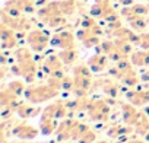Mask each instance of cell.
Masks as SVG:
<instances>
[{
	"label": "cell",
	"mask_w": 149,
	"mask_h": 143,
	"mask_svg": "<svg viewBox=\"0 0 149 143\" xmlns=\"http://www.w3.org/2000/svg\"><path fill=\"white\" fill-rule=\"evenodd\" d=\"M58 92V89L53 88L51 85L48 86H37V88H29L25 91V95L29 101L32 102H41L44 99H50L53 96H56Z\"/></svg>",
	"instance_id": "obj_1"
},
{
	"label": "cell",
	"mask_w": 149,
	"mask_h": 143,
	"mask_svg": "<svg viewBox=\"0 0 149 143\" xmlns=\"http://www.w3.org/2000/svg\"><path fill=\"white\" fill-rule=\"evenodd\" d=\"M104 92H105L110 98H116V96H117V94H118L117 86H114V85H113V83H110V82H107V83L104 85Z\"/></svg>",
	"instance_id": "obj_9"
},
{
	"label": "cell",
	"mask_w": 149,
	"mask_h": 143,
	"mask_svg": "<svg viewBox=\"0 0 149 143\" xmlns=\"http://www.w3.org/2000/svg\"><path fill=\"white\" fill-rule=\"evenodd\" d=\"M37 128L32 127V126H28V124H19L15 130H13V134H16L18 137L21 139H32L37 136Z\"/></svg>",
	"instance_id": "obj_2"
},
{
	"label": "cell",
	"mask_w": 149,
	"mask_h": 143,
	"mask_svg": "<svg viewBox=\"0 0 149 143\" xmlns=\"http://www.w3.org/2000/svg\"><path fill=\"white\" fill-rule=\"evenodd\" d=\"M58 57H60V60H61L63 63H66V64H72L74 60H76L78 54H76V51H74L73 48H66L63 53L58 54Z\"/></svg>",
	"instance_id": "obj_4"
},
{
	"label": "cell",
	"mask_w": 149,
	"mask_h": 143,
	"mask_svg": "<svg viewBox=\"0 0 149 143\" xmlns=\"http://www.w3.org/2000/svg\"><path fill=\"white\" fill-rule=\"evenodd\" d=\"M146 140H148V142H149V131H148V133H146Z\"/></svg>",
	"instance_id": "obj_15"
},
{
	"label": "cell",
	"mask_w": 149,
	"mask_h": 143,
	"mask_svg": "<svg viewBox=\"0 0 149 143\" xmlns=\"http://www.w3.org/2000/svg\"><path fill=\"white\" fill-rule=\"evenodd\" d=\"M94 140H95L94 133H92V131H86V133L82 136V139H81V142H79V143H92Z\"/></svg>",
	"instance_id": "obj_13"
},
{
	"label": "cell",
	"mask_w": 149,
	"mask_h": 143,
	"mask_svg": "<svg viewBox=\"0 0 149 143\" xmlns=\"http://www.w3.org/2000/svg\"><path fill=\"white\" fill-rule=\"evenodd\" d=\"M74 76H82V78H91L89 69L86 66H78L74 67Z\"/></svg>",
	"instance_id": "obj_10"
},
{
	"label": "cell",
	"mask_w": 149,
	"mask_h": 143,
	"mask_svg": "<svg viewBox=\"0 0 149 143\" xmlns=\"http://www.w3.org/2000/svg\"><path fill=\"white\" fill-rule=\"evenodd\" d=\"M142 81H149V70L146 72V73L142 76Z\"/></svg>",
	"instance_id": "obj_14"
},
{
	"label": "cell",
	"mask_w": 149,
	"mask_h": 143,
	"mask_svg": "<svg viewBox=\"0 0 149 143\" xmlns=\"http://www.w3.org/2000/svg\"><path fill=\"white\" fill-rule=\"evenodd\" d=\"M98 143H107V142H98Z\"/></svg>",
	"instance_id": "obj_16"
},
{
	"label": "cell",
	"mask_w": 149,
	"mask_h": 143,
	"mask_svg": "<svg viewBox=\"0 0 149 143\" xmlns=\"http://www.w3.org/2000/svg\"><path fill=\"white\" fill-rule=\"evenodd\" d=\"M117 67H118V70L121 72L123 75L132 70V67H130V63H129V60H127V58H123V60L117 61Z\"/></svg>",
	"instance_id": "obj_12"
},
{
	"label": "cell",
	"mask_w": 149,
	"mask_h": 143,
	"mask_svg": "<svg viewBox=\"0 0 149 143\" xmlns=\"http://www.w3.org/2000/svg\"><path fill=\"white\" fill-rule=\"evenodd\" d=\"M9 88H10L12 94H15L16 96H19L21 94H24V85H22L19 81H15V82H12V83L9 85Z\"/></svg>",
	"instance_id": "obj_8"
},
{
	"label": "cell",
	"mask_w": 149,
	"mask_h": 143,
	"mask_svg": "<svg viewBox=\"0 0 149 143\" xmlns=\"http://www.w3.org/2000/svg\"><path fill=\"white\" fill-rule=\"evenodd\" d=\"M61 89L63 91H72L74 89V79H70L69 76H64L61 81Z\"/></svg>",
	"instance_id": "obj_11"
},
{
	"label": "cell",
	"mask_w": 149,
	"mask_h": 143,
	"mask_svg": "<svg viewBox=\"0 0 149 143\" xmlns=\"http://www.w3.org/2000/svg\"><path fill=\"white\" fill-rule=\"evenodd\" d=\"M121 107H123V117H124V121L129 123V126L136 124V121H137L140 112H137L132 105H127V104H123Z\"/></svg>",
	"instance_id": "obj_3"
},
{
	"label": "cell",
	"mask_w": 149,
	"mask_h": 143,
	"mask_svg": "<svg viewBox=\"0 0 149 143\" xmlns=\"http://www.w3.org/2000/svg\"><path fill=\"white\" fill-rule=\"evenodd\" d=\"M54 128H56V124H54L53 118H50V117H42V121H41V133H42V134H51Z\"/></svg>",
	"instance_id": "obj_5"
},
{
	"label": "cell",
	"mask_w": 149,
	"mask_h": 143,
	"mask_svg": "<svg viewBox=\"0 0 149 143\" xmlns=\"http://www.w3.org/2000/svg\"><path fill=\"white\" fill-rule=\"evenodd\" d=\"M121 79H123V83H124V85H127V86H134V85L139 82L137 76L133 73L132 70H130V72H127V73H124Z\"/></svg>",
	"instance_id": "obj_7"
},
{
	"label": "cell",
	"mask_w": 149,
	"mask_h": 143,
	"mask_svg": "<svg viewBox=\"0 0 149 143\" xmlns=\"http://www.w3.org/2000/svg\"><path fill=\"white\" fill-rule=\"evenodd\" d=\"M18 143H22V142H18Z\"/></svg>",
	"instance_id": "obj_17"
},
{
	"label": "cell",
	"mask_w": 149,
	"mask_h": 143,
	"mask_svg": "<svg viewBox=\"0 0 149 143\" xmlns=\"http://www.w3.org/2000/svg\"><path fill=\"white\" fill-rule=\"evenodd\" d=\"M18 112H19L21 117L28 118V117H34V115L38 112V110L34 108V107H29V105H21V107L18 108Z\"/></svg>",
	"instance_id": "obj_6"
}]
</instances>
